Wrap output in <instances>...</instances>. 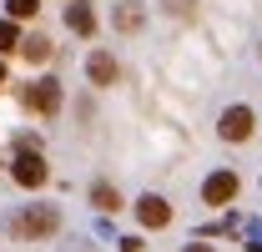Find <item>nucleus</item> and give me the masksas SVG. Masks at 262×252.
Masks as SVG:
<instances>
[{
  "label": "nucleus",
  "instance_id": "6e6552de",
  "mask_svg": "<svg viewBox=\"0 0 262 252\" xmlns=\"http://www.w3.org/2000/svg\"><path fill=\"white\" fill-rule=\"evenodd\" d=\"M86 71H91V81H96V86H111V81H116V61H111L106 51H96V56L86 61Z\"/></svg>",
  "mask_w": 262,
  "mask_h": 252
},
{
  "label": "nucleus",
  "instance_id": "ddd939ff",
  "mask_svg": "<svg viewBox=\"0 0 262 252\" xmlns=\"http://www.w3.org/2000/svg\"><path fill=\"white\" fill-rule=\"evenodd\" d=\"M20 46V31H15V20H0V51H15Z\"/></svg>",
  "mask_w": 262,
  "mask_h": 252
},
{
  "label": "nucleus",
  "instance_id": "39448f33",
  "mask_svg": "<svg viewBox=\"0 0 262 252\" xmlns=\"http://www.w3.org/2000/svg\"><path fill=\"white\" fill-rule=\"evenodd\" d=\"M136 217H141V227H151V232H162L166 222H171V207H166L162 197H151V192H146V197L136 202Z\"/></svg>",
  "mask_w": 262,
  "mask_h": 252
},
{
  "label": "nucleus",
  "instance_id": "9b49d317",
  "mask_svg": "<svg viewBox=\"0 0 262 252\" xmlns=\"http://www.w3.org/2000/svg\"><path fill=\"white\" fill-rule=\"evenodd\" d=\"M5 10H10V20H31L40 10V0H5Z\"/></svg>",
  "mask_w": 262,
  "mask_h": 252
},
{
  "label": "nucleus",
  "instance_id": "423d86ee",
  "mask_svg": "<svg viewBox=\"0 0 262 252\" xmlns=\"http://www.w3.org/2000/svg\"><path fill=\"white\" fill-rule=\"evenodd\" d=\"M15 182H20V187H40V182H46V161L35 157V152H20V157H15Z\"/></svg>",
  "mask_w": 262,
  "mask_h": 252
},
{
  "label": "nucleus",
  "instance_id": "f03ea898",
  "mask_svg": "<svg viewBox=\"0 0 262 252\" xmlns=\"http://www.w3.org/2000/svg\"><path fill=\"white\" fill-rule=\"evenodd\" d=\"M20 101H26V111H40V116H51V111L61 106V81H51V76H46V81H31Z\"/></svg>",
  "mask_w": 262,
  "mask_h": 252
},
{
  "label": "nucleus",
  "instance_id": "dca6fc26",
  "mask_svg": "<svg viewBox=\"0 0 262 252\" xmlns=\"http://www.w3.org/2000/svg\"><path fill=\"white\" fill-rule=\"evenodd\" d=\"M0 86H5V66H0Z\"/></svg>",
  "mask_w": 262,
  "mask_h": 252
},
{
  "label": "nucleus",
  "instance_id": "2eb2a0df",
  "mask_svg": "<svg viewBox=\"0 0 262 252\" xmlns=\"http://www.w3.org/2000/svg\"><path fill=\"white\" fill-rule=\"evenodd\" d=\"M182 252H212V247H202V242H192V247H182Z\"/></svg>",
  "mask_w": 262,
  "mask_h": 252
},
{
  "label": "nucleus",
  "instance_id": "20e7f679",
  "mask_svg": "<svg viewBox=\"0 0 262 252\" xmlns=\"http://www.w3.org/2000/svg\"><path fill=\"white\" fill-rule=\"evenodd\" d=\"M217 131H222V141H247L252 136V111L247 106H227L222 121H217Z\"/></svg>",
  "mask_w": 262,
  "mask_h": 252
},
{
  "label": "nucleus",
  "instance_id": "0eeeda50",
  "mask_svg": "<svg viewBox=\"0 0 262 252\" xmlns=\"http://www.w3.org/2000/svg\"><path fill=\"white\" fill-rule=\"evenodd\" d=\"M66 26H71L76 35H91V31H96V15H91V5L71 0V5H66Z\"/></svg>",
  "mask_w": 262,
  "mask_h": 252
},
{
  "label": "nucleus",
  "instance_id": "7ed1b4c3",
  "mask_svg": "<svg viewBox=\"0 0 262 252\" xmlns=\"http://www.w3.org/2000/svg\"><path fill=\"white\" fill-rule=\"evenodd\" d=\"M237 172H212L207 182H202V197H207V207H227L232 197H237Z\"/></svg>",
  "mask_w": 262,
  "mask_h": 252
},
{
  "label": "nucleus",
  "instance_id": "9d476101",
  "mask_svg": "<svg viewBox=\"0 0 262 252\" xmlns=\"http://www.w3.org/2000/svg\"><path fill=\"white\" fill-rule=\"evenodd\" d=\"M91 202H96L101 212H116V207H121V192L106 187V182H96V187H91Z\"/></svg>",
  "mask_w": 262,
  "mask_h": 252
},
{
  "label": "nucleus",
  "instance_id": "1a4fd4ad",
  "mask_svg": "<svg viewBox=\"0 0 262 252\" xmlns=\"http://www.w3.org/2000/svg\"><path fill=\"white\" fill-rule=\"evenodd\" d=\"M15 51H26V61H35V66H40V61H51V40H46V35H26Z\"/></svg>",
  "mask_w": 262,
  "mask_h": 252
},
{
  "label": "nucleus",
  "instance_id": "f8f14e48",
  "mask_svg": "<svg viewBox=\"0 0 262 252\" xmlns=\"http://www.w3.org/2000/svg\"><path fill=\"white\" fill-rule=\"evenodd\" d=\"M116 26H121V31H136V26H141V5H121V10H116Z\"/></svg>",
  "mask_w": 262,
  "mask_h": 252
},
{
  "label": "nucleus",
  "instance_id": "f257e3e1",
  "mask_svg": "<svg viewBox=\"0 0 262 252\" xmlns=\"http://www.w3.org/2000/svg\"><path fill=\"white\" fill-rule=\"evenodd\" d=\"M56 227H61V212H56V207H31V212H20V217H15V237L40 242V237H51Z\"/></svg>",
  "mask_w": 262,
  "mask_h": 252
},
{
  "label": "nucleus",
  "instance_id": "4468645a",
  "mask_svg": "<svg viewBox=\"0 0 262 252\" xmlns=\"http://www.w3.org/2000/svg\"><path fill=\"white\" fill-rule=\"evenodd\" d=\"M166 5H171V10H177V15H187V10H192V5H187V0H166Z\"/></svg>",
  "mask_w": 262,
  "mask_h": 252
}]
</instances>
